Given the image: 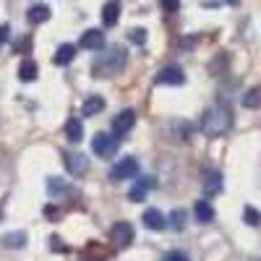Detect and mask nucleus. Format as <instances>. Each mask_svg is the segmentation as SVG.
<instances>
[{
  "label": "nucleus",
  "instance_id": "nucleus-10",
  "mask_svg": "<svg viewBox=\"0 0 261 261\" xmlns=\"http://www.w3.org/2000/svg\"><path fill=\"white\" fill-rule=\"evenodd\" d=\"M45 186H47V193L53 196V199H60V196H73V193H76L63 178H55V175H50Z\"/></svg>",
  "mask_w": 261,
  "mask_h": 261
},
{
  "label": "nucleus",
  "instance_id": "nucleus-14",
  "mask_svg": "<svg viewBox=\"0 0 261 261\" xmlns=\"http://www.w3.org/2000/svg\"><path fill=\"white\" fill-rule=\"evenodd\" d=\"M193 214H196V220H199L201 225H209L214 220V206L206 201V199H199L193 206Z\"/></svg>",
  "mask_w": 261,
  "mask_h": 261
},
{
  "label": "nucleus",
  "instance_id": "nucleus-16",
  "mask_svg": "<svg viewBox=\"0 0 261 261\" xmlns=\"http://www.w3.org/2000/svg\"><path fill=\"white\" fill-rule=\"evenodd\" d=\"M27 18H29V24H45V21L50 18V8L47 6H32L29 11H27Z\"/></svg>",
  "mask_w": 261,
  "mask_h": 261
},
{
  "label": "nucleus",
  "instance_id": "nucleus-1",
  "mask_svg": "<svg viewBox=\"0 0 261 261\" xmlns=\"http://www.w3.org/2000/svg\"><path fill=\"white\" fill-rule=\"evenodd\" d=\"M125 60H128V53L120 47V45H113V47H107L105 53L97 55L94 65H92V71L97 79H107V76H118L123 68H125Z\"/></svg>",
  "mask_w": 261,
  "mask_h": 261
},
{
  "label": "nucleus",
  "instance_id": "nucleus-13",
  "mask_svg": "<svg viewBox=\"0 0 261 261\" xmlns=\"http://www.w3.org/2000/svg\"><path fill=\"white\" fill-rule=\"evenodd\" d=\"M65 139L68 141H73V144H79L81 139H84V125H81V118H68L65 120Z\"/></svg>",
  "mask_w": 261,
  "mask_h": 261
},
{
  "label": "nucleus",
  "instance_id": "nucleus-8",
  "mask_svg": "<svg viewBox=\"0 0 261 261\" xmlns=\"http://www.w3.org/2000/svg\"><path fill=\"white\" fill-rule=\"evenodd\" d=\"M154 81L165 84V86H180L186 81V73H183V68H178V65H165V68L157 73Z\"/></svg>",
  "mask_w": 261,
  "mask_h": 261
},
{
  "label": "nucleus",
  "instance_id": "nucleus-15",
  "mask_svg": "<svg viewBox=\"0 0 261 261\" xmlns=\"http://www.w3.org/2000/svg\"><path fill=\"white\" fill-rule=\"evenodd\" d=\"M141 220H144L146 230H165V225H167L160 209H146V212H144V217H141Z\"/></svg>",
  "mask_w": 261,
  "mask_h": 261
},
{
  "label": "nucleus",
  "instance_id": "nucleus-3",
  "mask_svg": "<svg viewBox=\"0 0 261 261\" xmlns=\"http://www.w3.org/2000/svg\"><path fill=\"white\" fill-rule=\"evenodd\" d=\"M134 238H136V230H134V225H130V222H115L110 227V243H113L115 251L128 248L130 243H134Z\"/></svg>",
  "mask_w": 261,
  "mask_h": 261
},
{
  "label": "nucleus",
  "instance_id": "nucleus-32",
  "mask_svg": "<svg viewBox=\"0 0 261 261\" xmlns=\"http://www.w3.org/2000/svg\"><path fill=\"white\" fill-rule=\"evenodd\" d=\"M0 217H3V206H0Z\"/></svg>",
  "mask_w": 261,
  "mask_h": 261
},
{
  "label": "nucleus",
  "instance_id": "nucleus-24",
  "mask_svg": "<svg viewBox=\"0 0 261 261\" xmlns=\"http://www.w3.org/2000/svg\"><path fill=\"white\" fill-rule=\"evenodd\" d=\"M243 217H246V222H248V225H253V227H256V225H261V212H256L253 206H246Z\"/></svg>",
  "mask_w": 261,
  "mask_h": 261
},
{
  "label": "nucleus",
  "instance_id": "nucleus-2",
  "mask_svg": "<svg viewBox=\"0 0 261 261\" xmlns=\"http://www.w3.org/2000/svg\"><path fill=\"white\" fill-rule=\"evenodd\" d=\"M230 125H232V113H230L227 105L209 107V110L204 113V118H201V130H204L209 139H217V136L227 134Z\"/></svg>",
  "mask_w": 261,
  "mask_h": 261
},
{
  "label": "nucleus",
  "instance_id": "nucleus-19",
  "mask_svg": "<svg viewBox=\"0 0 261 261\" xmlns=\"http://www.w3.org/2000/svg\"><path fill=\"white\" fill-rule=\"evenodd\" d=\"M73 58H76V47H73V45H60V47H58V53L53 55L55 65H68Z\"/></svg>",
  "mask_w": 261,
  "mask_h": 261
},
{
  "label": "nucleus",
  "instance_id": "nucleus-29",
  "mask_svg": "<svg viewBox=\"0 0 261 261\" xmlns=\"http://www.w3.org/2000/svg\"><path fill=\"white\" fill-rule=\"evenodd\" d=\"M29 47H32V39L27 37V39H21L18 45H16V53H29Z\"/></svg>",
  "mask_w": 261,
  "mask_h": 261
},
{
  "label": "nucleus",
  "instance_id": "nucleus-7",
  "mask_svg": "<svg viewBox=\"0 0 261 261\" xmlns=\"http://www.w3.org/2000/svg\"><path fill=\"white\" fill-rule=\"evenodd\" d=\"M136 125V113L134 110H120L115 118H113V136H125L130 128Z\"/></svg>",
  "mask_w": 261,
  "mask_h": 261
},
{
  "label": "nucleus",
  "instance_id": "nucleus-5",
  "mask_svg": "<svg viewBox=\"0 0 261 261\" xmlns=\"http://www.w3.org/2000/svg\"><path fill=\"white\" fill-rule=\"evenodd\" d=\"M136 172H139V160H136V157H123V160L110 170V180L123 183V180H128V178H136Z\"/></svg>",
  "mask_w": 261,
  "mask_h": 261
},
{
  "label": "nucleus",
  "instance_id": "nucleus-12",
  "mask_svg": "<svg viewBox=\"0 0 261 261\" xmlns=\"http://www.w3.org/2000/svg\"><path fill=\"white\" fill-rule=\"evenodd\" d=\"M102 110H105V99L99 94H89V97L84 99V105H81V115H86V118H94Z\"/></svg>",
  "mask_w": 261,
  "mask_h": 261
},
{
  "label": "nucleus",
  "instance_id": "nucleus-28",
  "mask_svg": "<svg viewBox=\"0 0 261 261\" xmlns=\"http://www.w3.org/2000/svg\"><path fill=\"white\" fill-rule=\"evenodd\" d=\"M45 217H50V222H58V217H60V209L58 206H45Z\"/></svg>",
  "mask_w": 261,
  "mask_h": 261
},
{
  "label": "nucleus",
  "instance_id": "nucleus-26",
  "mask_svg": "<svg viewBox=\"0 0 261 261\" xmlns=\"http://www.w3.org/2000/svg\"><path fill=\"white\" fill-rule=\"evenodd\" d=\"M165 261H188V256L183 251H170V253H165Z\"/></svg>",
  "mask_w": 261,
  "mask_h": 261
},
{
  "label": "nucleus",
  "instance_id": "nucleus-6",
  "mask_svg": "<svg viewBox=\"0 0 261 261\" xmlns=\"http://www.w3.org/2000/svg\"><path fill=\"white\" fill-rule=\"evenodd\" d=\"M63 165L68 170V175H73V178L84 175V172L89 170V160H86V154H81V151H63Z\"/></svg>",
  "mask_w": 261,
  "mask_h": 261
},
{
  "label": "nucleus",
  "instance_id": "nucleus-33",
  "mask_svg": "<svg viewBox=\"0 0 261 261\" xmlns=\"http://www.w3.org/2000/svg\"><path fill=\"white\" fill-rule=\"evenodd\" d=\"M227 3H238V0H227Z\"/></svg>",
  "mask_w": 261,
  "mask_h": 261
},
{
  "label": "nucleus",
  "instance_id": "nucleus-25",
  "mask_svg": "<svg viewBox=\"0 0 261 261\" xmlns=\"http://www.w3.org/2000/svg\"><path fill=\"white\" fill-rule=\"evenodd\" d=\"M128 39L134 42V45H144V42H146V29H130Z\"/></svg>",
  "mask_w": 261,
  "mask_h": 261
},
{
  "label": "nucleus",
  "instance_id": "nucleus-22",
  "mask_svg": "<svg viewBox=\"0 0 261 261\" xmlns=\"http://www.w3.org/2000/svg\"><path fill=\"white\" fill-rule=\"evenodd\" d=\"M243 107H261V86H253V89H248L243 94Z\"/></svg>",
  "mask_w": 261,
  "mask_h": 261
},
{
  "label": "nucleus",
  "instance_id": "nucleus-17",
  "mask_svg": "<svg viewBox=\"0 0 261 261\" xmlns=\"http://www.w3.org/2000/svg\"><path fill=\"white\" fill-rule=\"evenodd\" d=\"M222 191V175L220 172H206V178H204V193L206 196H214V193H220Z\"/></svg>",
  "mask_w": 261,
  "mask_h": 261
},
{
  "label": "nucleus",
  "instance_id": "nucleus-21",
  "mask_svg": "<svg viewBox=\"0 0 261 261\" xmlns=\"http://www.w3.org/2000/svg\"><path fill=\"white\" fill-rule=\"evenodd\" d=\"M18 79H21V81H34V79H37V63H34V60H24V63H21Z\"/></svg>",
  "mask_w": 261,
  "mask_h": 261
},
{
  "label": "nucleus",
  "instance_id": "nucleus-4",
  "mask_svg": "<svg viewBox=\"0 0 261 261\" xmlns=\"http://www.w3.org/2000/svg\"><path fill=\"white\" fill-rule=\"evenodd\" d=\"M92 151L97 157H102V160H110L118 151V136H113V134H97L92 139Z\"/></svg>",
  "mask_w": 261,
  "mask_h": 261
},
{
  "label": "nucleus",
  "instance_id": "nucleus-20",
  "mask_svg": "<svg viewBox=\"0 0 261 261\" xmlns=\"http://www.w3.org/2000/svg\"><path fill=\"white\" fill-rule=\"evenodd\" d=\"M24 243H27V232H24V230H16V232L3 235V246H6V248H21Z\"/></svg>",
  "mask_w": 261,
  "mask_h": 261
},
{
  "label": "nucleus",
  "instance_id": "nucleus-18",
  "mask_svg": "<svg viewBox=\"0 0 261 261\" xmlns=\"http://www.w3.org/2000/svg\"><path fill=\"white\" fill-rule=\"evenodd\" d=\"M118 18H120V3H107V6L102 8V21H105V27H115Z\"/></svg>",
  "mask_w": 261,
  "mask_h": 261
},
{
  "label": "nucleus",
  "instance_id": "nucleus-27",
  "mask_svg": "<svg viewBox=\"0 0 261 261\" xmlns=\"http://www.w3.org/2000/svg\"><path fill=\"white\" fill-rule=\"evenodd\" d=\"M162 8H165L167 13H175V11L180 8V0H162Z\"/></svg>",
  "mask_w": 261,
  "mask_h": 261
},
{
  "label": "nucleus",
  "instance_id": "nucleus-30",
  "mask_svg": "<svg viewBox=\"0 0 261 261\" xmlns=\"http://www.w3.org/2000/svg\"><path fill=\"white\" fill-rule=\"evenodd\" d=\"M8 39H11V27L3 24V27H0V45H3V42H8Z\"/></svg>",
  "mask_w": 261,
  "mask_h": 261
},
{
  "label": "nucleus",
  "instance_id": "nucleus-23",
  "mask_svg": "<svg viewBox=\"0 0 261 261\" xmlns=\"http://www.w3.org/2000/svg\"><path fill=\"white\" fill-rule=\"evenodd\" d=\"M170 227L172 230H183L186 227V212L183 209H175V212L170 214Z\"/></svg>",
  "mask_w": 261,
  "mask_h": 261
},
{
  "label": "nucleus",
  "instance_id": "nucleus-31",
  "mask_svg": "<svg viewBox=\"0 0 261 261\" xmlns=\"http://www.w3.org/2000/svg\"><path fill=\"white\" fill-rule=\"evenodd\" d=\"M50 241H53V248H55V251H68V246H63L58 235H53V238H50Z\"/></svg>",
  "mask_w": 261,
  "mask_h": 261
},
{
  "label": "nucleus",
  "instance_id": "nucleus-9",
  "mask_svg": "<svg viewBox=\"0 0 261 261\" xmlns=\"http://www.w3.org/2000/svg\"><path fill=\"white\" fill-rule=\"evenodd\" d=\"M154 188V180L151 178H139L134 186H130V191H128V199L134 201V204H139V201H144L146 199V193Z\"/></svg>",
  "mask_w": 261,
  "mask_h": 261
},
{
  "label": "nucleus",
  "instance_id": "nucleus-11",
  "mask_svg": "<svg viewBox=\"0 0 261 261\" xmlns=\"http://www.w3.org/2000/svg\"><path fill=\"white\" fill-rule=\"evenodd\" d=\"M81 47L84 50H102L105 47V34L99 29H86L81 34Z\"/></svg>",
  "mask_w": 261,
  "mask_h": 261
}]
</instances>
